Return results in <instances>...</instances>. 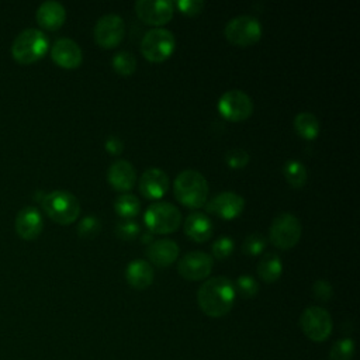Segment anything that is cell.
<instances>
[{"label": "cell", "instance_id": "17", "mask_svg": "<svg viewBox=\"0 0 360 360\" xmlns=\"http://www.w3.org/2000/svg\"><path fill=\"white\" fill-rule=\"evenodd\" d=\"M44 226V219L38 208L32 205L22 207L15 215V232L22 239L37 238Z\"/></svg>", "mask_w": 360, "mask_h": 360}, {"label": "cell", "instance_id": "8", "mask_svg": "<svg viewBox=\"0 0 360 360\" xmlns=\"http://www.w3.org/2000/svg\"><path fill=\"white\" fill-rule=\"evenodd\" d=\"M224 34L229 42L246 46L262 37V22L252 14H239L226 22Z\"/></svg>", "mask_w": 360, "mask_h": 360}, {"label": "cell", "instance_id": "4", "mask_svg": "<svg viewBox=\"0 0 360 360\" xmlns=\"http://www.w3.org/2000/svg\"><path fill=\"white\" fill-rule=\"evenodd\" d=\"M48 37L38 28L22 30L11 44V53L21 63H31L42 58L48 51Z\"/></svg>", "mask_w": 360, "mask_h": 360}, {"label": "cell", "instance_id": "33", "mask_svg": "<svg viewBox=\"0 0 360 360\" xmlns=\"http://www.w3.org/2000/svg\"><path fill=\"white\" fill-rule=\"evenodd\" d=\"M225 160L231 167L239 169L249 162V153L243 148H231L225 152Z\"/></svg>", "mask_w": 360, "mask_h": 360}, {"label": "cell", "instance_id": "3", "mask_svg": "<svg viewBox=\"0 0 360 360\" xmlns=\"http://www.w3.org/2000/svg\"><path fill=\"white\" fill-rule=\"evenodd\" d=\"M41 205L49 218L62 225L72 224L80 214L77 197L68 190H53L44 194L41 197Z\"/></svg>", "mask_w": 360, "mask_h": 360}, {"label": "cell", "instance_id": "35", "mask_svg": "<svg viewBox=\"0 0 360 360\" xmlns=\"http://www.w3.org/2000/svg\"><path fill=\"white\" fill-rule=\"evenodd\" d=\"M312 292L319 301H328L333 294V288L328 280L319 278L312 284Z\"/></svg>", "mask_w": 360, "mask_h": 360}, {"label": "cell", "instance_id": "10", "mask_svg": "<svg viewBox=\"0 0 360 360\" xmlns=\"http://www.w3.org/2000/svg\"><path fill=\"white\" fill-rule=\"evenodd\" d=\"M219 112L231 121H242L253 111L252 97L239 89H231L221 94L218 100Z\"/></svg>", "mask_w": 360, "mask_h": 360}, {"label": "cell", "instance_id": "1", "mask_svg": "<svg viewBox=\"0 0 360 360\" xmlns=\"http://www.w3.org/2000/svg\"><path fill=\"white\" fill-rule=\"evenodd\" d=\"M236 297L233 281L225 276H214L202 281L197 291L201 311L212 318L224 316L233 307Z\"/></svg>", "mask_w": 360, "mask_h": 360}, {"label": "cell", "instance_id": "7", "mask_svg": "<svg viewBox=\"0 0 360 360\" xmlns=\"http://www.w3.org/2000/svg\"><path fill=\"white\" fill-rule=\"evenodd\" d=\"M174 45L176 38L170 30L165 27H155L143 34L141 39V52L146 59L160 62L172 55Z\"/></svg>", "mask_w": 360, "mask_h": 360}, {"label": "cell", "instance_id": "38", "mask_svg": "<svg viewBox=\"0 0 360 360\" xmlns=\"http://www.w3.org/2000/svg\"><path fill=\"white\" fill-rule=\"evenodd\" d=\"M143 236H145V238H143V240H145V239H146V240H149V239H150V236H152V235H150V233H145V235H143Z\"/></svg>", "mask_w": 360, "mask_h": 360}, {"label": "cell", "instance_id": "13", "mask_svg": "<svg viewBox=\"0 0 360 360\" xmlns=\"http://www.w3.org/2000/svg\"><path fill=\"white\" fill-rule=\"evenodd\" d=\"M135 13L146 24L160 25L173 17V3L170 0H138L134 4Z\"/></svg>", "mask_w": 360, "mask_h": 360}, {"label": "cell", "instance_id": "36", "mask_svg": "<svg viewBox=\"0 0 360 360\" xmlns=\"http://www.w3.org/2000/svg\"><path fill=\"white\" fill-rule=\"evenodd\" d=\"M176 6L184 14L194 15V14H198L201 11V8L204 7V1L202 0H177Z\"/></svg>", "mask_w": 360, "mask_h": 360}, {"label": "cell", "instance_id": "15", "mask_svg": "<svg viewBox=\"0 0 360 360\" xmlns=\"http://www.w3.org/2000/svg\"><path fill=\"white\" fill-rule=\"evenodd\" d=\"M52 59L62 68L73 69L82 63L83 52L76 41L68 37L58 38L51 48Z\"/></svg>", "mask_w": 360, "mask_h": 360}, {"label": "cell", "instance_id": "16", "mask_svg": "<svg viewBox=\"0 0 360 360\" xmlns=\"http://www.w3.org/2000/svg\"><path fill=\"white\" fill-rule=\"evenodd\" d=\"M138 186L145 197L160 198L169 188V176L160 167H149L141 174Z\"/></svg>", "mask_w": 360, "mask_h": 360}, {"label": "cell", "instance_id": "5", "mask_svg": "<svg viewBox=\"0 0 360 360\" xmlns=\"http://www.w3.org/2000/svg\"><path fill=\"white\" fill-rule=\"evenodd\" d=\"M143 221L152 232L169 233L179 228L181 222V212L169 201H155L148 205Z\"/></svg>", "mask_w": 360, "mask_h": 360}, {"label": "cell", "instance_id": "31", "mask_svg": "<svg viewBox=\"0 0 360 360\" xmlns=\"http://www.w3.org/2000/svg\"><path fill=\"white\" fill-rule=\"evenodd\" d=\"M101 224L96 215H86L77 225V233L82 238H93L98 233Z\"/></svg>", "mask_w": 360, "mask_h": 360}, {"label": "cell", "instance_id": "27", "mask_svg": "<svg viewBox=\"0 0 360 360\" xmlns=\"http://www.w3.org/2000/svg\"><path fill=\"white\" fill-rule=\"evenodd\" d=\"M112 68L121 75H131L136 69V58L129 51H118L111 59Z\"/></svg>", "mask_w": 360, "mask_h": 360}, {"label": "cell", "instance_id": "32", "mask_svg": "<svg viewBox=\"0 0 360 360\" xmlns=\"http://www.w3.org/2000/svg\"><path fill=\"white\" fill-rule=\"evenodd\" d=\"M212 255L217 259H225L228 257L233 250V239L228 235H221L217 238L211 246Z\"/></svg>", "mask_w": 360, "mask_h": 360}, {"label": "cell", "instance_id": "26", "mask_svg": "<svg viewBox=\"0 0 360 360\" xmlns=\"http://www.w3.org/2000/svg\"><path fill=\"white\" fill-rule=\"evenodd\" d=\"M114 210L124 218L135 217L141 210V201L135 194L122 193L114 200Z\"/></svg>", "mask_w": 360, "mask_h": 360}, {"label": "cell", "instance_id": "12", "mask_svg": "<svg viewBox=\"0 0 360 360\" xmlns=\"http://www.w3.org/2000/svg\"><path fill=\"white\" fill-rule=\"evenodd\" d=\"M212 264L214 259L210 253L202 250H191L181 256L177 270L183 278L197 281L205 278L211 273Z\"/></svg>", "mask_w": 360, "mask_h": 360}, {"label": "cell", "instance_id": "21", "mask_svg": "<svg viewBox=\"0 0 360 360\" xmlns=\"http://www.w3.org/2000/svg\"><path fill=\"white\" fill-rule=\"evenodd\" d=\"M183 228H184V232L197 242L210 239L214 231L211 218L207 214H202L200 211L190 212L184 219Z\"/></svg>", "mask_w": 360, "mask_h": 360}, {"label": "cell", "instance_id": "19", "mask_svg": "<svg viewBox=\"0 0 360 360\" xmlns=\"http://www.w3.org/2000/svg\"><path fill=\"white\" fill-rule=\"evenodd\" d=\"M146 257L156 266H169L179 257V245L169 238L156 239L148 245Z\"/></svg>", "mask_w": 360, "mask_h": 360}, {"label": "cell", "instance_id": "23", "mask_svg": "<svg viewBox=\"0 0 360 360\" xmlns=\"http://www.w3.org/2000/svg\"><path fill=\"white\" fill-rule=\"evenodd\" d=\"M283 273V263L278 255L273 252H267L263 255L257 263V274L266 283L276 281Z\"/></svg>", "mask_w": 360, "mask_h": 360}, {"label": "cell", "instance_id": "30", "mask_svg": "<svg viewBox=\"0 0 360 360\" xmlns=\"http://www.w3.org/2000/svg\"><path fill=\"white\" fill-rule=\"evenodd\" d=\"M264 248H266V238L257 232L248 235L242 243V250L250 256L259 255L260 252H263Z\"/></svg>", "mask_w": 360, "mask_h": 360}, {"label": "cell", "instance_id": "11", "mask_svg": "<svg viewBox=\"0 0 360 360\" xmlns=\"http://www.w3.org/2000/svg\"><path fill=\"white\" fill-rule=\"evenodd\" d=\"M125 34L124 18L117 13H105L94 24V39L100 46L112 48L118 45Z\"/></svg>", "mask_w": 360, "mask_h": 360}, {"label": "cell", "instance_id": "37", "mask_svg": "<svg viewBox=\"0 0 360 360\" xmlns=\"http://www.w3.org/2000/svg\"><path fill=\"white\" fill-rule=\"evenodd\" d=\"M104 146H105V149H107L110 153L118 155V153H121L122 149H124V142H122V139H121L120 136H117V135H108L107 139H105V142H104Z\"/></svg>", "mask_w": 360, "mask_h": 360}, {"label": "cell", "instance_id": "20", "mask_svg": "<svg viewBox=\"0 0 360 360\" xmlns=\"http://www.w3.org/2000/svg\"><path fill=\"white\" fill-rule=\"evenodd\" d=\"M35 17L41 27L56 30L65 22L66 8L58 0H45L38 6Z\"/></svg>", "mask_w": 360, "mask_h": 360}, {"label": "cell", "instance_id": "34", "mask_svg": "<svg viewBox=\"0 0 360 360\" xmlns=\"http://www.w3.org/2000/svg\"><path fill=\"white\" fill-rule=\"evenodd\" d=\"M139 225L132 219L118 221L115 225V233L121 239H134L139 235Z\"/></svg>", "mask_w": 360, "mask_h": 360}, {"label": "cell", "instance_id": "25", "mask_svg": "<svg viewBox=\"0 0 360 360\" xmlns=\"http://www.w3.org/2000/svg\"><path fill=\"white\" fill-rule=\"evenodd\" d=\"M283 174L292 187H301L307 181V167L298 159H288L283 165Z\"/></svg>", "mask_w": 360, "mask_h": 360}, {"label": "cell", "instance_id": "29", "mask_svg": "<svg viewBox=\"0 0 360 360\" xmlns=\"http://www.w3.org/2000/svg\"><path fill=\"white\" fill-rule=\"evenodd\" d=\"M233 285H235V291H238L245 298L255 297L259 291V283L256 281L255 277L249 274H240L236 278V283Z\"/></svg>", "mask_w": 360, "mask_h": 360}, {"label": "cell", "instance_id": "6", "mask_svg": "<svg viewBox=\"0 0 360 360\" xmlns=\"http://www.w3.org/2000/svg\"><path fill=\"white\" fill-rule=\"evenodd\" d=\"M302 225L297 215L292 212L277 214L269 228V238L271 243L280 249L292 248L301 238Z\"/></svg>", "mask_w": 360, "mask_h": 360}, {"label": "cell", "instance_id": "28", "mask_svg": "<svg viewBox=\"0 0 360 360\" xmlns=\"http://www.w3.org/2000/svg\"><path fill=\"white\" fill-rule=\"evenodd\" d=\"M354 356V342L350 338H343L335 342L329 350V360H352Z\"/></svg>", "mask_w": 360, "mask_h": 360}, {"label": "cell", "instance_id": "24", "mask_svg": "<svg viewBox=\"0 0 360 360\" xmlns=\"http://www.w3.org/2000/svg\"><path fill=\"white\" fill-rule=\"evenodd\" d=\"M295 131L305 139H314L319 134V121L315 114L309 111H301L294 117Z\"/></svg>", "mask_w": 360, "mask_h": 360}, {"label": "cell", "instance_id": "18", "mask_svg": "<svg viewBox=\"0 0 360 360\" xmlns=\"http://www.w3.org/2000/svg\"><path fill=\"white\" fill-rule=\"evenodd\" d=\"M108 183L120 191H128L134 187L136 180V172L131 162L125 159L114 160L107 172Z\"/></svg>", "mask_w": 360, "mask_h": 360}, {"label": "cell", "instance_id": "22", "mask_svg": "<svg viewBox=\"0 0 360 360\" xmlns=\"http://www.w3.org/2000/svg\"><path fill=\"white\" fill-rule=\"evenodd\" d=\"M153 267L143 259H134L125 269V278L134 288L143 290L153 281Z\"/></svg>", "mask_w": 360, "mask_h": 360}, {"label": "cell", "instance_id": "2", "mask_svg": "<svg viewBox=\"0 0 360 360\" xmlns=\"http://www.w3.org/2000/svg\"><path fill=\"white\" fill-rule=\"evenodd\" d=\"M173 190L176 198L191 208L202 207L208 197V183L204 174L195 169L181 170L174 181Z\"/></svg>", "mask_w": 360, "mask_h": 360}, {"label": "cell", "instance_id": "14", "mask_svg": "<svg viewBox=\"0 0 360 360\" xmlns=\"http://www.w3.org/2000/svg\"><path fill=\"white\" fill-rule=\"evenodd\" d=\"M205 208L221 218L231 219L243 211L245 198L235 191H221L205 202Z\"/></svg>", "mask_w": 360, "mask_h": 360}, {"label": "cell", "instance_id": "9", "mask_svg": "<svg viewBox=\"0 0 360 360\" xmlns=\"http://www.w3.org/2000/svg\"><path fill=\"white\" fill-rule=\"evenodd\" d=\"M300 326L308 339L321 343L330 336L333 323L330 314L325 308L311 305L301 314Z\"/></svg>", "mask_w": 360, "mask_h": 360}]
</instances>
